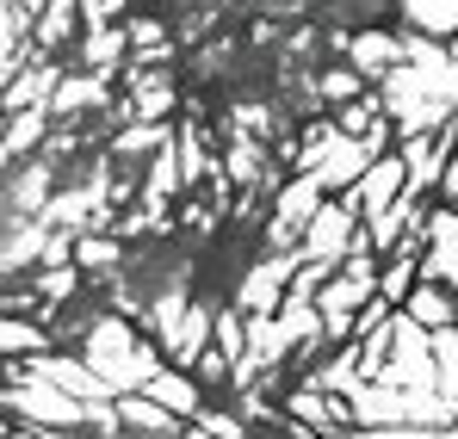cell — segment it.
Masks as SVG:
<instances>
[{
    "mask_svg": "<svg viewBox=\"0 0 458 439\" xmlns=\"http://www.w3.org/2000/svg\"><path fill=\"white\" fill-rule=\"evenodd\" d=\"M69 25H75V0H56V6L44 13V25H38V44H63Z\"/></svg>",
    "mask_w": 458,
    "mask_h": 439,
    "instance_id": "6da1fadb",
    "label": "cell"
},
{
    "mask_svg": "<svg viewBox=\"0 0 458 439\" xmlns=\"http://www.w3.org/2000/svg\"><path fill=\"white\" fill-rule=\"evenodd\" d=\"M93 44H87V63H112L118 50H124V31H87Z\"/></svg>",
    "mask_w": 458,
    "mask_h": 439,
    "instance_id": "7a4b0ae2",
    "label": "cell"
}]
</instances>
